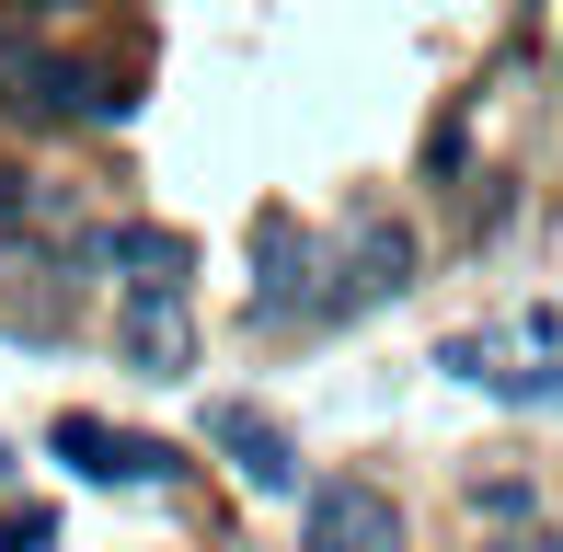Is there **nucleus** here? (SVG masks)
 Returning a JSON list of instances; mask_svg holds the SVG:
<instances>
[{"label":"nucleus","mask_w":563,"mask_h":552,"mask_svg":"<svg viewBox=\"0 0 563 552\" xmlns=\"http://www.w3.org/2000/svg\"><path fill=\"white\" fill-rule=\"evenodd\" d=\"M391 541H402V507L379 484H356V472L299 495V552H391Z\"/></svg>","instance_id":"1"},{"label":"nucleus","mask_w":563,"mask_h":552,"mask_svg":"<svg viewBox=\"0 0 563 552\" xmlns=\"http://www.w3.org/2000/svg\"><path fill=\"white\" fill-rule=\"evenodd\" d=\"M46 438H58V461L81 472V484H162L173 472L162 438H126V426H104V415H58Z\"/></svg>","instance_id":"2"},{"label":"nucleus","mask_w":563,"mask_h":552,"mask_svg":"<svg viewBox=\"0 0 563 552\" xmlns=\"http://www.w3.org/2000/svg\"><path fill=\"white\" fill-rule=\"evenodd\" d=\"M253 254H265V276H253V322H288V311H322V242L299 231L288 208H265V231H253Z\"/></svg>","instance_id":"3"},{"label":"nucleus","mask_w":563,"mask_h":552,"mask_svg":"<svg viewBox=\"0 0 563 552\" xmlns=\"http://www.w3.org/2000/svg\"><path fill=\"white\" fill-rule=\"evenodd\" d=\"M208 438L230 449V472H242L253 495H299V449H288V426H276V415H253V404H208Z\"/></svg>","instance_id":"4"},{"label":"nucleus","mask_w":563,"mask_h":552,"mask_svg":"<svg viewBox=\"0 0 563 552\" xmlns=\"http://www.w3.org/2000/svg\"><path fill=\"white\" fill-rule=\"evenodd\" d=\"M402 288H415V231L402 219H356V254H345L322 311H368V299H402Z\"/></svg>","instance_id":"5"},{"label":"nucleus","mask_w":563,"mask_h":552,"mask_svg":"<svg viewBox=\"0 0 563 552\" xmlns=\"http://www.w3.org/2000/svg\"><path fill=\"white\" fill-rule=\"evenodd\" d=\"M115 345H126V368H150V380H185V368H196V322H185L173 288H139V299H126Z\"/></svg>","instance_id":"6"},{"label":"nucleus","mask_w":563,"mask_h":552,"mask_svg":"<svg viewBox=\"0 0 563 552\" xmlns=\"http://www.w3.org/2000/svg\"><path fill=\"white\" fill-rule=\"evenodd\" d=\"M104 265H126V288H173V299H185L196 242H185V231H150V219H126V231H104Z\"/></svg>","instance_id":"7"},{"label":"nucleus","mask_w":563,"mask_h":552,"mask_svg":"<svg viewBox=\"0 0 563 552\" xmlns=\"http://www.w3.org/2000/svg\"><path fill=\"white\" fill-rule=\"evenodd\" d=\"M46 541H58L46 507H0V552H46Z\"/></svg>","instance_id":"8"},{"label":"nucleus","mask_w":563,"mask_h":552,"mask_svg":"<svg viewBox=\"0 0 563 552\" xmlns=\"http://www.w3.org/2000/svg\"><path fill=\"white\" fill-rule=\"evenodd\" d=\"M495 552H563V541H541V530H518V541H495Z\"/></svg>","instance_id":"9"},{"label":"nucleus","mask_w":563,"mask_h":552,"mask_svg":"<svg viewBox=\"0 0 563 552\" xmlns=\"http://www.w3.org/2000/svg\"><path fill=\"white\" fill-rule=\"evenodd\" d=\"M0 472H12V449H0Z\"/></svg>","instance_id":"10"}]
</instances>
